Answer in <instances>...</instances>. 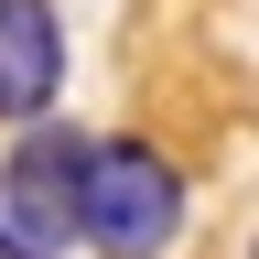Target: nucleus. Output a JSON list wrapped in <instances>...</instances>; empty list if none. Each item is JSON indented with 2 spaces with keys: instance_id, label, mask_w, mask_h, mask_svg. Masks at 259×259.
<instances>
[{
  "instance_id": "f257e3e1",
  "label": "nucleus",
  "mask_w": 259,
  "mask_h": 259,
  "mask_svg": "<svg viewBox=\"0 0 259 259\" xmlns=\"http://www.w3.org/2000/svg\"><path fill=\"white\" fill-rule=\"evenodd\" d=\"M184 227V173L141 141H97L87 151V194H76V238H97L108 259H162Z\"/></svg>"
},
{
  "instance_id": "f03ea898",
  "label": "nucleus",
  "mask_w": 259,
  "mask_h": 259,
  "mask_svg": "<svg viewBox=\"0 0 259 259\" xmlns=\"http://www.w3.org/2000/svg\"><path fill=\"white\" fill-rule=\"evenodd\" d=\"M87 130H54V119H32L22 130V151H11V173H0V194H11V238L32 259H65V238H76V194H87Z\"/></svg>"
},
{
  "instance_id": "7ed1b4c3",
  "label": "nucleus",
  "mask_w": 259,
  "mask_h": 259,
  "mask_svg": "<svg viewBox=\"0 0 259 259\" xmlns=\"http://www.w3.org/2000/svg\"><path fill=\"white\" fill-rule=\"evenodd\" d=\"M65 97V22L54 0H0V119H44Z\"/></svg>"
},
{
  "instance_id": "20e7f679",
  "label": "nucleus",
  "mask_w": 259,
  "mask_h": 259,
  "mask_svg": "<svg viewBox=\"0 0 259 259\" xmlns=\"http://www.w3.org/2000/svg\"><path fill=\"white\" fill-rule=\"evenodd\" d=\"M0 259H32V248H22V238H11V227H0Z\"/></svg>"
}]
</instances>
